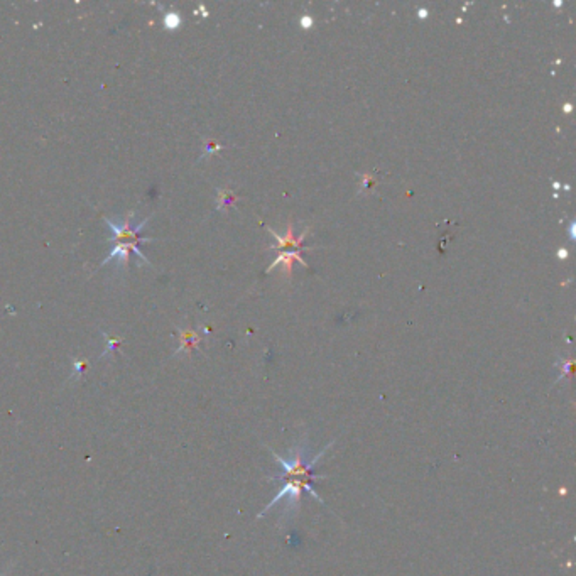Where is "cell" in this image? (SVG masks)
Masks as SVG:
<instances>
[{"label": "cell", "instance_id": "cell-3", "mask_svg": "<svg viewBox=\"0 0 576 576\" xmlns=\"http://www.w3.org/2000/svg\"><path fill=\"white\" fill-rule=\"evenodd\" d=\"M164 26L167 29H178L181 26V17L176 12H170V14L164 16Z\"/></svg>", "mask_w": 576, "mask_h": 576}, {"label": "cell", "instance_id": "cell-1", "mask_svg": "<svg viewBox=\"0 0 576 576\" xmlns=\"http://www.w3.org/2000/svg\"><path fill=\"white\" fill-rule=\"evenodd\" d=\"M330 446H331V443L326 446L325 450L321 451L320 455H316L314 458L309 460V462H308V455H306L308 451H306V448H304V445L294 446V448L291 450V458L289 460L281 458V456L272 451L274 458L277 460V463L281 465V468H282V473L276 478V480H284L286 484L281 490L277 492L276 497L270 500L267 507H265L264 511L259 514V517H262L265 512H269L270 509H272L274 505H276L279 500H282V499H287V511H292V509L298 507L299 499H301V495H303V492H309V494H311L314 499L320 500V502L323 504L321 497L316 494V490H314L311 487V482L316 480V478H318V473L314 472V467H316L318 460L321 458L323 453H325V451L330 448Z\"/></svg>", "mask_w": 576, "mask_h": 576}, {"label": "cell", "instance_id": "cell-4", "mask_svg": "<svg viewBox=\"0 0 576 576\" xmlns=\"http://www.w3.org/2000/svg\"><path fill=\"white\" fill-rule=\"evenodd\" d=\"M303 26L304 28H309V26H311V19H309V17H303Z\"/></svg>", "mask_w": 576, "mask_h": 576}, {"label": "cell", "instance_id": "cell-2", "mask_svg": "<svg viewBox=\"0 0 576 576\" xmlns=\"http://www.w3.org/2000/svg\"><path fill=\"white\" fill-rule=\"evenodd\" d=\"M131 250L134 252V254H135L137 257H139V259L143 260L144 264H150L149 260L144 257L143 252L139 250V243H137V242H121V243H117V245H115V249H113L112 252H110V254L107 255V259H105L104 262H101V265L109 264L110 260H118V264L123 265V267L127 269V265H128V254H131Z\"/></svg>", "mask_w": 576, "mask_h": 576}]
</instances>
